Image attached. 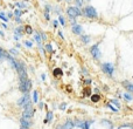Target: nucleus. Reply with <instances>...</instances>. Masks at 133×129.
I'll return each mask as SVG.
<instances>
[{
  "label": "nucleus",
  "instance_id": "0eeeda50",
  "mask_svg": "<svg viewBox=\"0 0 133 129\" xmlns=\"http://www.w3.org/2000/svg\"><path fill=\"white\" fill-rule=\"evenodd\" d=\"M20 122H21V126H23V127H27V128H29V127L32 126V121H30V119H28V117H25V116H22V117H21Z\"/></svg>",
  "mask_w": 133,
  "mask_h": 129
},
{
  "label": "nucleus",
  "instance_id": "9d476101",
  "mask_svg": "<svg viewBox=\"0 0 133 129\" xmlns=\"http://www.w3.org/2000/svg\"><path fill=\"white\" fill-rule=\"evenodd\" d=\"M53 74H54V76H61V75H63V71L61 68H55Z\"/></svg>",
  "mask_w": 133,
  "mask_h": 129
},
{
  "label": "nucleus",
  "instance_id": "aec40b11",
  "mask_svg": "<svg viewBox=\"0 0 133 129\" xmlns=\"http://www.w3.org/2000/svg\"><path fill=\"white\" fill-rule=\"evenodd\" d=\"M52 116H53V115H52V113L49 111V113L47 114V120H44V123H47L48 121H52Z\"/></svg>",
  "mask_w": 133,
  "mask_h": 129
},
{
  "label": "nucleus",
  "instance_id": "e433bc0d",
  "mask_svg": "<svg viewBox=\"0 0 133 129\" xmlns=\"http://www.w3.org/2000/svg\"><path fill=\"white\" fill-rule=\"evenodd\" d=\"M85 83H87V84H89V83H91V80H87V81H85Z\"/></svg>",
  "mask_w": 133,
  "mask_h": 129
},
{
  "label": "nucleus",
  "instance_id": "c756f323",
  "mask_svg": "<svg viewBox=\"0 0 133 129\" xmlns=\"http://www.w3.org/2000/svg\"><path fill=\"white\" fill-rule=\"evenodd\" d=\"M44 17L47 20H49V13H47V12H44Z\"/></svg>",
  "mask_w": 133,
  "mask_h": 129
},
{
  "label": "nucleus",
  "instance_id": "dca6fc26",
  "mask_svg": "<svg viewBox=\"0 0 133 129\" xmlns=\"http://www.w3.org/2000/svg\"><path fill=\"white\" fill-rule=\"evenodd\" d=\"M34 39L36 40V42H37L39 45H41V40H42V39H41V37H40V34H39V33H35V35H34Z\"/></svg>",
  "mask_w": 133,
  "mask_h": 129
},
{
  "label": "nucleus",
  "instance_id": "f704fd0d",
  "mask_svg": "<svg viewBox=\"0 0 133 129\" xmlns=\"http://www.w3.org/2000/svg\"><path fill=\"white\" fill-rule=\"evenodd\" d=\"M58 35L62 38V39H64V37H63V34H62V32H60V33H58Z\"/></svg>",
  "mask_w": 133,
  "mask_h": 129
},
{
  "label": "nucleus",
  "instance_id": "f3484780",
  "mask_svg": "<svg viewBox=\"0 0 133 129\" xmlns=\"http://www.w3.org/2000/svg\"><path fill=\"white\" fill-rule=\"evenodd\" d=\"M81 39H82V41H83L84 44H88L89 41H90V37H88V35H82Z\"/></svg>",
  "mask_w": 133,
  "mask_h": 129
},
{
  "label": "nucleus",
  "instance_id": "4c0bfd02",
  "mask_svg": "<svg viewBox=\"0 0 133 129\" xmlns=\"http://www.w3.org/2000/svg\"><path fill=\"white\" fill-rule=\"evenodd\" d=\"M42 80H46V74H42Z\"/></svg>",
  "mask_w": 133,
  "mask_h": 129
},
{
  "label": "nucleus",
  "instance_id": "6e6552de",
  "mask_svg": "<svg viewBox=\"0 0 133 129\" xmlns=\"http://www.w3.org/2000/svg\"><path fill=\"white\" fill-rule=\"evenodd\" d=\"M72 32H74L75 34H82V33H83V28H82L81 25L75 24V25H72Z\"/></svg>",
  "mask_w": 133,
  "mask_h": 129
},
{
  "label": "nucleus",
  "instance_id": "9b49d317",
  "mask_svg": "<svg viewBox=\"0 0 133 129\" xmlns=\"http://www.w3.org/2000/svg\"><path fill=\"white\" fill-rule=\"evenodd\" d=\"M91 95V88L90 87H87L83 89V96H90Z\"/></svg>",
  "mask_w": 133,
  "mask_h": 129
},
{
  "label": "nucleus",
  "instance_id": "a211bd4d",
  "mask_svg": "<svg viewBox=\"0 0 133 129\" xmlns=\"http://www.w3.org/2000/svg\"><path fill=\"white\" fill-rule=\"evenodd\" d=\"M21 13H22V11H20V9H15V11H14V17H15V18H20Z\"/></svg>",
  "mask_w": 133,
  "mask_h": 129
},
{
  "label": "nucleus",
  "instance_id": "f03ea898",
  "mask_svg": "<svg viewBox=\"0 0 133 129\" xmlns=\"http://www.w3.org/2000/svg\"><path fill=\"white\" fill-rule=\"evenodd\" d=\"M83 14L85 17H88L90 19H97L98 18V14H97V11L93 8L92 6H88L85 8L83 9Z\"/></svg>",
  "mask_w": 133,
  "mask_h": 129
},
{
  "label": "nucleus",
  "instance_id": "39448f33",
  "mask_svg": "<svg viewBox=\"0 0 133 129\" xmlns=\"http://www.w3.org/2000/svg\"><path fill=\"white\" fill-rule=\"evenodd\" d=\"M29 101H30V96H29V94H28V93H23L22 97L19 99L17 103H18V106H20V107H23L27 102H29Z\"/></svg>",
  "mask_w": 133,
  "mask_h": 129
},
{
  "label": "nucleus",
  "instance_id": "a878e982",
  "mask_svg": "<svg viewBox=\"0 0 133 129\" xmlns=\"http://www.w3.org/2000/svg\"><path fill=\"white\" fill-rule=\"evenodd\" d=\"M9 52H11L12 54H14V55H18V54H19V52H18V51H15V49H11Z\"/></svg>",
  "mask_w": 133,
  "mask_h": 129
},
{
  "label": "nucleus",
  "instance_id": "c85d7f7f",
  "mask_svg": "<svg viewBox=\"0 0 133 129\" xmlns=\"http://www.w3.org/2000/svg\"><path fill=\"white\" fill-rule=\"evenodd\" d=\"M44 12H47V13L50 12V6H49V5H46V11H44Z\"/></svg>",
  "mask_w": 133,
  "mask_h": 129
},
{
  "label": "nucleus",
  "instance_id": "b1692460",
  "mask_svg": "<svg viewBox=\"0 0 133 129\" xmlns=\"http://www.w3.org/2000/svg\"><path fill=\"white\" fill-rule=\"evenodd\" d=\"M126 89L133 93V84H127V86H126Z\"/></svg>",
  "mask_w": 133,
  "mask_h": 129
},
{
  "label": "nucleus",
  "instance_id": "412c9836",
  "mask_svg": "<svg viewBox=\"0 0 133 129\" xmlns=\"http://www.w3.org/2000/svg\"><path fill=\"white\" fill-rule=\"evenodd\" d=\"M0 18L2 19L4 21H8V18L5 17V13H4V12H0Z\"/></svg>",
  "mask_w": 133,
  "mask_h": 129
},
{
  "label": "nucleus",
  "instance_id": "4468645a",
  "mask_svg": "<svg viewBox=\"0 0 133 129\" xmlns=\"http://www.w3.org/2000/svg\"><path fill=\"white\" fill-rule=\"evenodd\" d=\"M44 51L46 52H48V53H53V47L50 44H47L46 46H44Z\"/></svg>",
  "mask_w": 133,
  "mask_h": 129
},
{
  "label": "nucleus",
  "instance_id": "72a5a7b5",
  "mask_svg": "<svg viewBox=\"0 0 133 129\" xmlns=\"http://www.w3.org/2000/svg\"><path fill=\"white\" fill-rule=\"evenodd\" d=\"M39 107H40V108H42V107H43V103H42V102H40V103H39Z\"/></svg>",
  "mask_w": 133,
  "mask_h": 129
},
{
  "label": "nucleus",
  "instance_id": "ddd939ff",
  "mask_svg": "<svg viewBox=\"0 0 133 129\" xmlns=\"http://www.w3.org/2000/svg\"><path fill=\"white\" fill-rule=\"evenodd\" d=\"M99 100H100V95H98V94L91 95V101L92 102H98Z\"/></svg>",
  "mask_w": 133,
  "mask_h": 129
},
{
  "label": "nucleus",
  "instance_id": "f8f14e48",
  "mask_svg": "<svg viewBox=\"0 0 133 129\" xmlns=\"http://www.w3.org/2000/svg\"><path fill=\"white\" fill-rule=\"evenodd\" d=\"M7 56H8V54H7L2 48H0V60H1V59H7Z\"/></svg>",
  "mask_w": 133,
  "mask_h": 129
},
{
  "label": "nucleus",
  "instance_id": "20e7f679",
  "mask_svg": "<svg viewBox=\"0 0 133 129\" xmlns=\"http://www.w3.org/2000/svg\"><path fill=\"white\" fill-rule=\"evenodd\" d=\"M102 69H103V72H104V73H106L107 75L112 76L115 67H113L111 64H102Z\"/></svg>",
  "mask_w": 133,
  "mask_h": 129
},
{
  "label": "nucleus",
  "instance_id": "bb28decb",
  "mask_svg": "<svg viewBox=\"0 0 133 129\" xmlns=\"http://www.w3.org/2000/svg\"><path fill=\"white\" fill-rule=\"evenodd\" d=\"M125 99H127V100H132V96L130 95V94H124Z\"/></svg>",
  "mask_w": 133,
  "mask_h": 129
},
{
  "label": "nucleus",
  "instance_id": "7ed1b4c3",
  "mask_svg": "<svg viewBox=\"0 0 133 129\" xmlns=\"http://www.w3.org/2000/svg\"><path fill=\"white\" fill-rule=\"evenodd\" d=\"M67 12H68V15L70 17V19H75L82 14V12L80 11L78 7H69Z\"/></svg>",
  "mask_w": 133,
  "mask_h": 129
},
{
  "label": "nucleus",
  "instance_id": "2f4dec72",
  "mask_svg": "<svg viewBox=\"0 0 133 129\" xmlns=\"http://www.w3.org/2000/svg\"><path fill=\"white\" fill-rule=\"evenodd\" d=\"M15 20H17V22H18V24H21V19H20V18H15Z\"/></svg>",
  "mask_w": 133,
  "mask_h": 129
},
{
  "label": "nucleus",
  "instance_id": "f257e3e1",
  "mask_svg": "<svg viewBox=\"0 0 133 129\" xmlns=\"http://www.w3.org/2000/svg\"><path fill=\"white\" fill-rule=\"evenodd\" d=\"M32 88V81L28 77H20V87L19 89L22 93H28Z\"/></svg>",
  "mask_w": 133,
  "mask_h": 129
},
{
  "label": "nucleus",
  "instance_id": "4be33fe9",
  "mask_svg": "<svg viewBox=\"0 0 133 129\" xmlns=\"http://www.w3.org/2000/svg\"><path fill=\"white\" fill-rule=\"evenodd\" d=\"M33 101L35 102V103L37 102V92H36V90L33 93Z\"/></svg>",
  "mask_w": 133,
  "mask_h": 129
},
{
  "label": "nucleus",
  "instance_id": "5701e85b",
  "mask_svg": "<svg viewBox=\"0 0 133 129\" xmlns=\"http://www.w3.org/2000/svg\"><path fill=\"white\" fill-rule=\"evenodd\" d=\"M58 20H60V22H61V25H62V26H64V25H65V19L63 18V17H60V19H58Z\"/></svg>",
  "mask_w": 133,
  "mask_h": 129
},
{
  "label": "nucleus",
  "instance_id": "c9c22d12",
  "mask_svg": "<svg viewBox=\"0 0 133 129\" xmlns=\"http://www.w3.org/2000/svg\"><path fill=\"white\" fill-rule=\"evenodd\" d=\"M42 39H43V40H46V39H47V37H46V34H42Z\"/></svg>",
  "mask_w": 133,
  "mask_h": 129
},
{
  "label": "nucleus",
  "instance_id": "58836bf2",
  "mask_svg": "<svg viewBox=\"0 0 133 129\" xmlns=\"http://www.w3.org/2000/svg\"><path fill=\"white\" fill-rule=\"evenodd\" d=\"M20 129H29V128H27V127H23V126H21V128Z\"/></svg>",
  "mask_w": 133,
  "mask_h": 129
},
{
  "label": "nucleus",
  "instance_id": "393cba45",
  "mask_svg": "<svg viewBox=\"0 0 133 129\" xmlns=\"http://www.w3.org/2000/svg\"><path fill=\"white\" fill-rule=\"evenodd\" d=\"M25 46L32 47V46H33V44H32V41H25Z\"/></svg>",
  "mask_w": 133,
  "mask_h": 129
},
{
  "label": "nucleus",
  "instance_id": "6ab92c4d",
  "mask_svg": "<svg viewBox=\"0 0 133 129\" xmlns=\"http://www.w3.org/2000/svg\"><path fill=\"white\" fill-rule=\"evenodd\" d=\"M25 31H26V33H28V34H32V33H33V28L30 27V26H26Z\"/></svg>",
  "mask_w": 133,
  "mask_h": 129
},
{
  "label": "nucleus",
  "instance_id": "ea45409f",
  "mask_svg": "<svg viewBox=\"0 0 133 129\" xmlns=\"http://www.w3.org/2000/svg\"><path fill=\"white\" fill-rule=\"evenodd\" d=\"M0 37H4V33H2L1 31H0Z\"/></svg>",
  "mask_w": 133,
  "mask_h": 129
},
{
  "label": "nucleus",
  "instance_id": "473e14b6",
  "mask_svg": "<svg viewBox=\"0 0 133 129\" xmlns=\"http://www.w3.org/2000/svg\"><path fill=\"white\" fill-rule=\"evenodd\" d=\"M57 129H65V128H64V126H63V124H61V126H58V127H57Z\"/></svg>",
  "mask_w": 133,
  "mask_h": 129
},
{
  "label": "nucleus",
  "instance_id": "1a4fd4ad",
  "mask_svg": "<svg viewBox=\"0 0 133 129\" xmlns=\"http://www.w3.org/2000/svg\"><path fill=\"white\" fill-rule=\"evenodd\" d=\"M74 127H75V123L71 120H68L64 123V128L65 129H74Z\"/></svg>",
  "mask_w": 133,
  "mask_h": 129
},
{
  "label": "nucleus",
  "instance_id": "2eb2a0df",
  "mask_svg": "<svg viewBox=\"0 0 133 129\" xmlns=\"http://www.w3.org/2000/svg\"><path fill=\"white\" fill-rule=\"evenodd\" d=\"M22 33H23V28H22V27H18L17 29H15V34L19 35V37H21V35H22Z\"/></svg>",
  "mask_w": 133,
  "mask_h": 129
},
{
  "label": "nucleus",
  "instance_id": "423d86ee",
  "mask_svg": "<svg viewBox=\"0 0 133 129\" xmlns=\"http://www.w3.org/2000/svg\"><path fill=\"white\" fill-rule=\"evenodd\" d=\"M90 52H91V54L93 56V59H96L98 60L99 58H100V51H99V48H98V44L96 45H93V46L90 48Z\"/></svg>",
  "mask_w": 133,
  "mask_h": 129
},
{
  "label": "nucleus",
  "instance_id": "7c9ffc66",
  "mask_svg": "<svg viewBox=\"0 0 133 129\" xmlns=\"http://www.w3.org/2000/svg\"><path fill=\"white\" fill-rule=\"evenodd\" d=\"M82 4H83V0H77V5H78V6H81Z\"/></svg>",
  "mask_w": 133,
  "mask_h": 129
},
{
  "label": "nucleus",
  "instance_id": "cd10ccee",
  "mask_svg": "<svg viewBox=\"0 0 133 129\" xmlns=\"http://www.w3.org/2000/svg\"><path fill=\"white\" fill-rule=\"evenodd\" d=\"M65 108H67V104H65V103H62V104L60 106V109H62V110H64Z\"/></svg>",
  "mask_w": 133,
  "mask_h": 129
}]
</instances>
